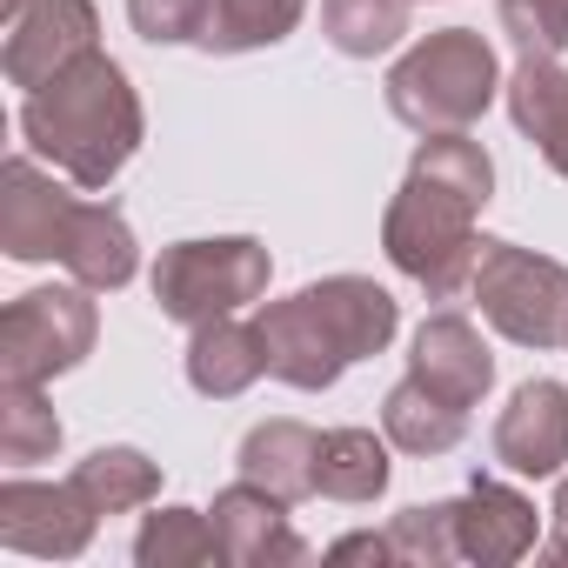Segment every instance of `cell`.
Listing matches in <instances>:
<instances>
[{"mask_svg":"<svg viewBox=\"0 0 568 568\" xmlns=\"http://www.w3.org/2000/svg\"><path fill=\"white\" fill-rule=\"evenodd\" d=\"M495 201V161L468 134H422L388 214H382V254L415 281L428 302H455L475 281V214Z\"/></svg>","mask_w":568,"mask_h":568,"instance_id":"1","label":"cell"},{"mask_svg":"<svg viewBox=\"0 0 568 568\" xmlns=\"http://www.w3.org/2000/svg\"><path fill=\"white\" fill-rule=\"evenodd\" d=\"M261 342H267V375L288 382L302 395L335 388L355 362L382 355L402 328V302L368 274H328L308 281L302 295L288 302H267L254 315Z\"/></svg>","mask_w":568,"mask_h":568,"instance_id":"2","label":"cell"},{"mask_svg":"<svg viewBox=\"0 0 568 568\" xmlns=\"http://www.w3.org/2000/svg\"><path fill=\"white\" fill-rule=\"evenodd\" d=\"M21 134L28 148L74 187L101 194L141 148L148 134V114H141V94L128 81L121 61H108L101 48L88 61H74L61 81L34 88L21 101Z\"/></svg>","mask_w":568,"mask_h":568,"instance_id":"3","label":"cell"},{"mask_svg":"<svg viewBox=\"0 0 568 568\" xmlns=\"http://www.w3.org/2000/svg\"><path fill=\"white\" fill-rule=\"evenodd\" d=\"M501 88L508 81L495 48L475 28H442V34H422L388 68V114L415 134H468Z\"/></svg>","mask_w":568,"mask_h":568,"instance_id":"4","label":"cell"},{"mask_svg":"<svg viewBox=\"0 0 568 568\" xmlns=\"http://www.w3.org/2000/svg\"><path fill=\"white\" fill-rule=\"evenodd\" d=\"M274 261L254 234H214V241H168L154 261V308L181 328L241 315L267 295Z\"/></svg>","mask_w":568,"mask_h":568,"instance_id":"5","label":"cell"},{"mask_svg":"<svg viewBox=\"0 0 568 568\" xmlns=\"http://www.w3.org/2000/svg\"><path fill=\"white\" fill-rule=\"evenodd\" d=\"M468 295L501 342L535 348V355L568 348V267L555 254H535L515 241H481Z\"/></svg>","mask_w":568,"mask_h":568,"instance_id":"6","label":"cell"},{"mask_svg":"<svg viewBox=\"0 0 568 568\" xmlns=\"http://www.w3.org/2000/svg\"><path fill=\"white\" fill-rule=\"evenodd\" d=\"M101 342V308L94 288L61 281V288H28L0 315V382H54L81 368Z\"/></svg>","mask_w":568,"mask_h":568,"instance_id":"7","label":"cell"},{"mask_svg":"<svg viewBox=\"0 0 568 568\" xmlns=\"http://www.w3.org/2000/svg\"><path fill=\"white\" fill-rule=\"evenodd\" d=\"M101 528V508L74 481H28L21 468L0 481V541L14 555L41 561H74Z\"/></svg>","mask_w":568,"mask_h":568,"instance_id":"8","label":"cell"},{"mask_svg":"<svg viewBox=\"0 0 568 568\" xmlns=\"http://www.w3.org/2000/svg\"><path fill=\"white\" fill-rule=\"evenodd\" d=\"M101 48V14L94 0H28V8L8 21V48H0V68L21 94L61 81L74 61H88Z\"/></svg>","mask_w":568,"mask_h":568,"instance_id":"9","label":"cell"},{"mask_svg":"<svg viewBox=\"0 0 568 568\" xmlns=\"http://www.w3.org/2000/svg\"><path fill=\"white\" fill-rule=\"evenodd\" d=\"M74 207L81 201L34 154H14L0 168V247H8V261H61Z\"/></svg>","mask_w":568,"mask_h":568,"instance_id":"10","label":"cell"},{"mask_svg":"<svg viewBox=\"0 0 568 568\" xmlns=\"http://www.w3.org/2000/svg\"><path fill=\"white\" fill-rule=\"evenodd\" d=\"M214 535H221V555H227V568H302L315 548L295 535V521H288V501L281 495H267L261 481H227L221 495H214Z\"/></svg>","mask_w":568,"mask_h":568,"instance_id":"11","label":"cell"},{"mask_svg":"<svg viewBox=\"0 0 568 568\" xmlns=\"http://www.w3.org/2000/svg\"><path fill=\"white\" fill-rule=\"evenodd\" d=\"M488 455L508 468V475H528V481H548L561 475L568 462V388L561 382H521L508 395V408L495 415V435H488Z\"/></svg>","mask_w":568,"mask_h":568,"instance_id":"12","label":"cell"},{"mask_svg":"<svg viewBox=\"0 0 568 568\" xmlns=\"http://www.w3.org/2000/svg\"><path fill=\"white\" fill-rule=\"evenodd\" d=\"M408 375H415L422 388H435L442 402L475 408V402H488V388H495V355H488V342H481V328H475L468 315L442 308V315H428V322L415 328Z\"/></svg>","mask_w":568,"mask_h":568,"instance_id":"13","label":"cell"},{"mask_svg":"<svg viewBox=\"0 0 568 568\" xmlns=\"http://www.w3.org/2000/svg\"><path fill=\"white\" fill-rule=\"evenodd\" d=\"M541 535V515L521 488L495 481V475H475L468 495L455 501V548L462 561H481V568H508L535 548Z\"/></svg>","mask_w":568,"mask_h":568,"instance_id":"14","label":"cell"},{"mask_svg":"<svg viewBox=\"0 0 568 568\" xmlns=\"http://www.w3.org/2000/svg\"><path fill=\"white\" fill-rule=\"evenodd\" d=\"M315 462H322V435H315L308 422H295V415L254 422V428L241 435V455H234L241 481H261L267 495H281L288 508L315 495Z\"/></svg>","mask_w":568,"mask_h":568,"instance_id":"15","label":"cell"},{"mask_svg":"<svg viewBox=\"0 0 568 568\" xmlns=\"http://www.w3.org/2000/svg\"><path fill=\"white\" fill-rule=\"evenodd\" d=\"M61 267L94 295H114L134 281L141 267V241L128 227V214L114 201H81L74 207V227H68V247H61Z\"/></svg>","mask_w":568,"mask_h":568,"instance_id":"16","label":"cell"},{"mask_svg":"<svg viewBox=\"0 0 568 568\" xmlns=\"http://www.w3.org/2000/svg\"><path fill=\"white\" fill-rule=\"evenodd\" d=\"M261 375H267V342H261L254 322L221 315V322H201V328H194V342H187V388H194V395L234 402V395H247Z\"/></svg>","mask_w":568,"mask_h":568,"instance_id":"17","label":"cell"},{"mask_svg":"<svg viewBox=\"0 0 568 568\" xmlns=\"http://www.w3.org/2000/svg\"><path fill=\"white\" fill-rule=\"evenodd\" d=\"M501 94H508V121L521 128V141L568 181V68L561 61H515Z\"/></svg>","mask_w":568,"mask_h":568,"instance_id":"18","label":"cell"},{"mask_svg":"<svg viewBox=\"0 0 568 568\" xmlns=\"http://www.w3.org/2000/svg\"><path fill=\"white\" fill-rule=\"evenodd\" d=\"M388 435L375 428H328L322 435V462H315V495L328 501H348V508H368L388 495Z\"/></svg>","mask_w":568,"mask_h":568,"instance_id":"19","label":"cell"},{"mask_svg":"<svg viewBox=\"0 0 568 568\" xmlns=\"http://www.w3.org/2000/svg\"><path fill=\"white\" fill-rule=\"evenodd\" d=\"M382 435H388L402 455L435 462V455L462 448V435H468V408H455V402H442L435 388H422L415 375H402V382L388 388V402H382Z\"/></svg>","mask_w":568,"mask_h":568,"instance_id":"20","label":"cell"},{"mask_svg":"<svg viewBox=\"0 0 568 568\" xmlns=\"http://www.w3.org/2000/svg\"><path fill=\"white\" fill-rule=\"evenodd\" d=\"M308 14V0H214L201 54H261L281 48Z\"/></svg>","mask_w":568,"mask_h":568,"instance_id":"21","label":"cell"},{"mask_svg":"<svg viewBox=\"0 0 568 568\" xmlns=\"http://www.w3.org/2000/svg\"><path fill=\"white\" fill-rule=\"evenodd\" d=\"M68 481H74L101 515H128V508H148V501L161 495V462H148L141 448L114 442V448H94L88 462H74Z\"/></svg>","mask_w":568,"mask_h":568,"instance_id":"22","label":"cell"},{"mask_svg":"<svg viewBox=\"0 0 568 568\" xmlns=\"http://www.w3.org/2000/svg\"><path fill=\"white\" fill-rule=\"evenodd\" d=\"M134 561L141 568H207V561H227V555H221V535H214L207 508H154L134 535Z\"/></svg>","mask_w":568,"mask_h":568,"instance_id":"23","label":"cell"},{"mask_svg":"<svg viewBox=\"0 0 568 568\" xmlns=\"http://www.w3.org/2000/svg\"><path fill=\"white\" fill-rule=\"evenodd\" d=\"M408 8L415 0H322V34L335 54L375 61L408 34Z\"/></svg>","mask_w":568,"mask_h":568,"instance_id":"24","label":"cell"},{"mask_svg":"<svg viewBox=\"0 0 568 568\" xmlns=\"http://www.w3.org/2000/svg\"><path fill=\"white\" fill-rule=\"evenodd\" d=\"M54 448H61V415L48 408L41 382H0V462L34 468L54 462Z\"/></svg>","mask_w":568,"mask_h":568,"instance_id":"25","label":"cell"},{"mask_svg":"<svg viewBox=\"0 0 568 568\" xmlns=\"http://www.w3.org/2000/svg\"><path fill=\"white\" fill-rule=\"evenodd\" d=\"M388 541H395V561L408 568H442V561H462L455 548V501H415L388 521Z\"/></svg>","mask_w":568,"mask_h":568,"instance_id":"26","label":"cell"},{"mask_svg":"<svg viewBox=\"0 0 568 568\" xmlns=\"http://www.w3.org/2000/svg\"><path fill=\"white\" fill-rule=\"evenodd\" d=\"M495 21L515 41L521 61H561L568 48V8L561 0H495Z\"/></svg>","mask_w":568,"mask_h":568,"instance_id":"27","label":"cell"},{"mask_svg":"<svg viewBox=\"0 0 568 568\" xmlns=\"http://www.w3.org/2000/svg\"><path fill=\"white\" fill-rule=\"evenodd\" d=\"M214 0H128V21L154 48H201Z\"/></svg>","mask_w":568,"mask_h":568,"instance_id":"28","label":"cell"},{"mask_svg":"<svg viewBox=\"0 0 568 568\" xmlns=\"http://www.w3.org/2000/svg\"><path fill=\"white\" fill-rule=\"evenodd\" d=\"M322 555H328V561H395V541H388V535H368V528H355V535L328 541Z\"/></svg>","mask_w":568,"mask_h":568,"instance_id":"29","label":"cell"},{"mask_svg":"<svg viewBox=\"0 0 568 568\" xmlns=\"http://www.w3.org/2000/svg\"><path fill=\"white\" fill-rule=\"evenodd\" d=\"M555 535H548V561H568V475H561V488H555Z\"/></svg>","mask_w":568,"mask_h":568,"instance_id":"30","label":"cell"},{"mask_svg":"<svg viewBox=\"0 0 568 568\" xmlns=\"http://www.w3.org/2000/svg\"><path fill=\"white\" fill-rule=\"evenodd\" d=\"M21 8H28V0H8V21H14V14H21Z\"/></svg>","mask_w":568,"mask_h":568,"instance_id":"31","label":"cell"},{"mask_svg":"<svg viewBox=\"0 0 568 568\" xmlns=\"http://www.w3.org/2000/svg\"><path fill=\"white\" fill-rule=\"evenodd\" d=\"M561 8H568V0H561Z\"/></svg>","mask_w":568,"mask_h":568,"instance_id":"32","label":"cell"}]
</instances>
